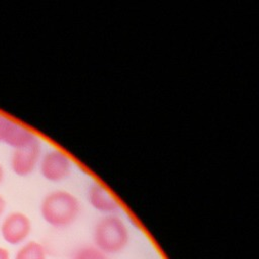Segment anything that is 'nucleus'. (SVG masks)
Wrapping results in <instances>:
<instances>
[{
  "instance_id": "obj_1",
  "label": "nucleus",
  "mask_w": 259,
  "mask_h": 259,
  "mask_svg": "<svg viewBox=\"0 0 259 259\" xmlns=\"http://www.w3.org/2000/svg\"><path fill=\"white\" fill-rule=\"evenodd\" d=\"M81 211L78 197L71 191L56 189L41 199L39 212L42 220L55 229H65L76 222Z\"/></svg>"
},
{
  "instance_id": "obj_2",
  "label": "nucleus",
  "mask_w": 259,
  "mask_h": 259,
  "mask_svg": "<svg viewBox=\"0 0 259 259\" xmlns=\"http://www.w3.org/2000/svg\"><path fill=\"white\" fill-rule=\"evenodd\" d=\"M130 232L125 223L116 214L101 217L93 229L95 247L104 254H117L127 245Z\"/></svg>"
},
{
  "instance_id": "obj_3",
  "label": "nucleus",
  "mask_w": 259,
  "mask_h": 259,
  "mask_svg": "<svg viewBox=\"0 0 259 259\" xmlns=\"http://www.w3.org/2000/svg\"><path fill=\"white\" fill-rule=\"evenodd\" d=\"M37 169L47 181L62 182L71 175L73 160L64 150L53 148L42 152Z\"/></svg>"
},
{
  "instance_id": "obj_4",
  "label": "nucleus",
  "mask_w": 259,
  "mask_h": 259,
  "mask_svg": "<svg viewBox=\"0 0 259 259\" xmlns=\"http://www.w3.org/2000/svg\"><path fill=\"white\" fill-rule=\"evenodd\" d=\"M38 140L37 135L32 130L0 113V144L15 150L26 147Z\"/></svg>"
},
{
  "instance_id": "obj_5",
  "label": "nucleus",
  "mask_w": 259,
  "mask_h": 259,
  "mask_svg": "<svg viewBox=\"0 0 259 259\" xmlns=\"http://www.w3.org/2000/svg\"><path fill=\"white\" fill-rule=\"evenodd\" d=\"M42 154L39 140L23 148L12 151L10 157V168L19 177H26L33 173L39 164Z\"/></svg>"
},
{
  "instance_id": "obj_6",
  "label": "nucleus",
  "mask_w": 259,
  "mask_h": 259,
  "mask_svg": "<svg viewBox=\"0 0 259 259\" xmlns=\"http://www.w3.org/2000/svg\"><path fill=\"white\" fill-rule=\"evenodd\" d=\"M31 232V222L28 215L21 211H12L2 221L0 233L2 239L10 245L23 243Z\"/></svg>"
},
{
  "instance_id": "obj_7",
  "label": "nucleus",
  "mask_w": 259,
  "mask_h": 259,
  "mask_svg": "<svg viewBox=\"0 0 259 259\" xmlns=\"http://www.w3.org/2000/svg\"><path fill=\"white\" fill-rule=\"evenodd\" d=\"M87 201L93 209L103 215L115 214L120 204L115 196L99 182L92 183L87 190Z\"/></svg>"
},
{
  "instance_id": "obj_8",
  "label": "nucleus",
  "mask_w": 259,
  "mask_h": 259,
  "mask_svg": "<svg viewBox=\"0 0 259 259\" xmlns=\"http://www.w3.org/2000/svg\"><path fill=\"white\" fill-rule=\"evenodd\" d=\"M15 259H47L46 249L40 243L30 241L17 251Z\"/></svg>"
},
{
  "instance_id": "obj_9",
  "label": "nucleus",
  "mask_w": 259,
  "mask_h": 259,
  "mask_svg": "<svg viewBox=\"0 0 259 259\" xmlns=\"http://www.w3.org/2000/svg\"><path fill=\"white\" fill-rule=\"evenodd\" d=\"M73 259H107L106 255L96 247H83L73 256Z\"/></svg>"
},
{
  "instance_id": "obj_10",
  "label": "nucleus",
  "mask_w": 259,
  "mask_h": 259,
  "mask_svg": "<svg viewBox=\"0 0 259 259\" xmlns=\"http://www.w3.org/2000/svg\"><path fill=\"white\" fill-rule=\"evenodd\" d=\"M5 209H6V200H5V198L0 194V218L3 215Z\"/></svg>"
},
{
  "instance_id": "obj_11",
  "label": "nucleus",
  "mask_w": 259,
  "mask_h": 259,
  "mask_svg": "<svg viewBox=\"0 0 259 259\" xmlns=\"http://www.w3.org/2000/svg\"><path fill=\"white\" fill-rule=\"evenodd\" d=\"M0 259H10L8 250L1 246H0Z\"/></svg>"
},
{
  "instance_id": "obj_12",
  "label": "nucleus",
  "mask_w": 259,
  "mask_h": 259,
  "mask_svg": "<svg viewBox=\"0 0 259 259\" xmlns=\"http://www.w3.org/2000/svg\"><path fill=\"white\" fill-rule=\"evenodd\" d=\"M4 176H5V172H4V169L0 163V184L3 182L4 180Z\"/></svg>"
}]
</instances>
